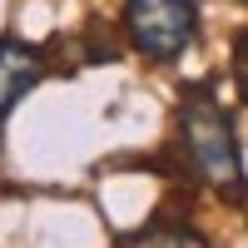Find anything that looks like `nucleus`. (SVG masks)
Here are the masks:
<instances>
[{"label": "nucleus", "mask_w": 248, "mask_h": 248, "mask_svg": "<svg viewBox=\"0 0 248 248\" xmlns=\"http://www.w3.org/2000/svg\"><path fill=\"white\" fill-rule=\"evenodd\" d=\"M179 149L189 159L199 184H209L214 194L229 203H248V174L238 154V134L229 109L218 105L214 85H189L179 94Z\"/></svg>", "instance_id": "1"}, {"label": "nucleus", "mask_w": 248, "mask_h": 248, "mask_svg": "<svg viewBox=\"0 0 248 248\" xmlns=\"http://www.w3.org/2000/svg\"><path fill=\"white\" fill-rule=\"evenodd\" d=\"M124 35L144 60L169 65L199 40V0H124Z\"/></svg>", "instance_id": "2"}, {"label": "nucleus", "mask_w": 248, "mask_h": 248, "mask_svg": "<svg viewBox=\"0 0 248 248\" xmlns=\"http://www.w3.org/2000/svg\"><path fill=\"white\" fill-rule=\"evenodd\" d=\"M45 79V55L25 40L5 35L0 40V129H5V119L25 105V94Z\"/></svg>", "instance_id": "3"}, {"label": "nucleus", "mask_w": 248, "mask_h": 248, "mask_svg": "<svg viewBox=\"0 0 248 248\" xmlns=\"http://www.w3.org/2000/svg\"><path fill=\"white\" fill-rule=\"evenodd\" d=\"M124 248H209V243L194 229H184V223H149L134 238H124Z\"/></svg>", "instance_id": "4"}, {"label": "nucleus", "mask_w": 248, "mask_h": 248, "mask_svg": "<svg viewBox=\"0 0 248 248\" xmlns=\"http://www.w3.org/2000/svg\"><path fill=\"white\" fill-rule=\"evenodd\" d=\"M233 79H238V94L248 99V30H238L233 40Z\"/></svg>", "instance_id": "5"}, {"label": "nucleus", "mask_w": 248, "mask_h": 248, "mask_svg": "<svg viewBox=\"0 0 248 248\" xmlns=\"http://www.w3.org/2000/svg\"><path fill=\"white\" fill-rule=\"evenodd\" d=\"M243 5H248V0H243Z\"/></svg>", "instance_id": "6"}]
</instances>
